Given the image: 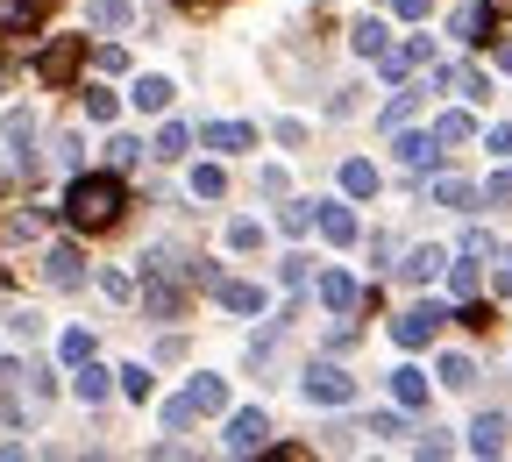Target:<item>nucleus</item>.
<instances>
[{"label": "nucleus", "mask_w": 512, "mask_h": 462, "mask_svg": "<svg viewBox=\"0 0 512 462\" xmlns=\"http://www.w3.org/2000/svg\"><path fill=\"white\" fill-rule=\"evenodd\" d=\"M427 57H434V43H427V36H406L399 50H384V57H377V72H384V86H399L413 64H427Z\"/></svg>", "instance_id": "423d86ee"}, {"label": "nucleus", "mask_w": 512, "mask_h": 462, "mask_svg": "<svg viewBox=\"0 0 512 462\" xmlns=\"http://www.w3.org/2000/svg\"><path fill=\"white\" fill-rule=\"evenodd\" d=\"M434 207L470 214V207H477V185H470V178H434Z\"/></svg>", "instance_id": "2eb2a0df"}, {"label": "nucleus", "mask_w": 512, "mask_h": 462, "mask_svg": "<svg viewBox=\"0 0 512 462\" xmlns=\"http://www.w3.org/2000/svg\"><path fill=\"white\" fill-rule=\"evenodd\" d=\"M72 391H79V399H86V406H100V399H107V391H114V377H107V370H93V363H79V377H72Z\"/></svg>", "instance_id": "b1692460"}, {"label": "nucleus", "mask_w": 512, "mask_h": 462, "mask_svg": "<svg viewBox=\"0 0 512 462\" xmlns=\"http://www.w3.org/2000/svg\"><path fill=\"white\" fill-rule=\"evenodd\" d=\"M434 150H441V136H413V128L392 143V157H399L406 171H427V164H434Z\"/></svg>", "instance_id": "9d476101"}, {"label": "nucleus", "mask_w": 512, "mask_h": 462, "mask_svg": "<svg viewBox=\"0 0 512 462\" xmlns=\"http://www.w3.org/2000/svg\"><path fill=\"white\" fill-rule=\"evenodd\" d=\"M256 242H264V228H256V221H228V249H256Z\"/></svg>", "instance_id": "4c0bfd02"}, {"label": "nucleus", "mask_w": 512, "mask_h": 462, "mask_svg": "<svg viewBox=\"0 0 512 462\" xmlns=\"http://www.w3.org/2000/svg\"><path fill=\"white\" fill-rule=\"evenodd\" d=\"M441 384H448V391H470V384H477V363H470V356H441Z\"/></svg>", "instance_id": "393cba45"}, {"label": "nucleus", "mask_w": 512, "mask_h": 462, "mask_svg": "<svg viewBox=\"0 0 512 462\" xmlns=\"http://www.w3.org/2000/svg\"><path fill=\"white\" fill-rule=\"evenodd\" d=\"M299 391H306L313 406H349V399H356V377H342V370H328V363H313Z\"/></svg>", "instance_id": "20e7f679"}, {"label": "nucleus", "mask_w": 512, "mask_h": 462, "mask_svg": "<svg viewBox=\"0 0 512 462\" xmlns=\"http://www.w3.org/2000/svg\"><path fill=\"white\" fill-rule=\"evenodd\" d=\"M249 143H256L249 121H214V128H207V150H221V157H235V150H249Z\"/></svg>", "instance_id": "9b49d317"}, {"label": "nucleus", "mask_w": 512, "mask_h": 462, "mask_svg": "<svg viewBox=\"0 0 512 462\" xmlns=\"http://www.w3.org/2000/svg\"><path fill=\"white\" fill-rule=\"evenodd\" d=\"M370 434H377V441H392V434H406V420H399V413H377V420H370Z\"/></svg>", "instance_id": "37998d69"}, {"label": "nucleus", "mask_w": 512, "mask_h": 462, "mask_svg": "<svg viewBox=\"0 0 512 462\" xmlns=\"http://www.w3.org/2000/svg\"><path fill=\"white\" fill-rule=\"evenodd\" d=\"M456 86H463V100H484V93H491V79H484V72H456Z\"/></svg>", "instance_id": "79ce46f5"}, {"label": "nucleus", "mask_w": 512, "mask_h": 462, "mask_svg": "<svg viewBox=\"0 0 512 462\" xmlns=\"http://www.w3.org/2000/svg\"><path fill=\"white\" fill-rule=\"evenodd\" d=\"M498 72H512V43H505V50H498Z\"/></svg>", "instance_id": "de8ad7c7"}, {"label": "nucleus", "mask_w": 512, "mask_h": 462, "mask_svg": "<svg viewBox=\"0 0 512 462\" xmlns=\"http://www.w3.org/2000/svg\"><path fill=\"white\" fill-rule=\"evenodd\" d=\"M43 278H50L57 292H79V285H86V256H79L72 242H57V249L43 256Z\"/></svg>", "instance_id": "39448f33"}, {"label": "nucleus", "mask_w": 512, "mask_h": 462, "mask_svg": "<svg viewBox=\"0 0 512 462\" xmlns=\"http://www.w3.org/2000/svg\"><path fill=\"white\" fill-rule=\"evenodd\" d=\"M306 278H313V256H285V263H278V285H292V292H299Z\"/></svg>", "instance_id": "2f4dec72"}, {"label": "nucleus", "mask_w": 512, "mask_h": 462, "mask_svg": "<svg viewBox=\"0 0 512 462\" xmlns=\"http://www.w3.org/2000/svg\"><path fill=\"white\" fill-rule=\"evenodd\" d=\"M505 434H512V427H505L498 413H484V420L470 427V455H505Z\"/></svg>", "instance_id": "4468645a"}, {"label": "nucleus", "mask_w": 512, "mask_h": 462, "mask_svg": "<svg viewBox=\"0 0 512 462\" xmlns=\"http://www.w3.org/2000/svg\"><path fill=\"white\" fill-rule=\"evenodd\" d=\"M114 377H121L128 399H150V370H143V363H128V370H114Z\"/></svg>", "instance_id": "72a5a7b5"}, {"label": "nucleus", "mask_w": 512, "mask_h": 462, "mask_svg": "<svg viewBox=\"0 0 512 462\" xmlns=\"http://www.w3.org/2000/svg\"><path fill=\"white\" fill-rule=\"evenodd\" d=\"M228 448H235V455L271 448V420H264V413H235V420H228Z\"/></svg>", "instance_id": "0eeeda50"}, {"label": "nucleus", "mask_w": 512, "mask_h": 462, "mask_svg": "<svg viewBox=\"0 0 512 462\" xmlns=\"http://www.w3.org/2000/svg\"><path fill=\"white\" fill-rule=\"evenodd\" d=\"M320 299H328V313H349L356 306V285L342 271H320Z\"/></svg>", "instance_id": "5701e85b"}, {"label": "nucleus", "mask_w": 512, "mask_h": 462, "mask_svg": "<svg viewBox=\"0 0 512 462\" xmlns=\"http://www.w3.org/2000/svg\"><path fill=\"white\" fill-rule=\"evenodd\" d=\"M171 100H178V86H171V79H157V72H143V79H136V107H143V114H164Z\"/></svg>", "instance_id": "ddd939ff"}, {"label": "nucleus", "mask_w": 512, "mask_h": 462, "mask_svg": "<svg viewBox=\"0 0 512 462\" xmlns=\"http://www.w3.org/2000/svg\"><path fill=\"white\" fill-rule=\"evenodd\" d=\"M313 221H320V214H313V207H299V200H292V207H285V214H278V228H285V235H306V228H313Z\"/></svg>", "instance_id": "f704fd0d"}, {"label": "nucleus", "mask_w": 512, "mask_h": 462, "mask_svg": "<svg viewBox=\"0 0 512 462\" xmlns=\"http://www.w3.org/2000/svg\"><path fill=\"white\" fill-rule=\"evenodd\" d=\"M57 349H64V363H72V370H79V363H93V335H86V327H72V335H64Z\"/></svg>", "instance_id": "7c9ffc66"}, {"label": "nucleus", "mask_w": 512, "mask_h": 462, "mask_svg": "<svg viewBox=\"0 0 512 462\" xmlns=\"http://www.w3.org/2000/svg\"><path fill=\"white\" fill-rule=\"evenodd\" d=\"M434 335H441V306H406V313L392 320V342H399V349H427Z\"/></svg>", "instance_id": "7ed1b4c3"}, {"label": "nucleus", "mask_w": 512, "mask_h": 462, "mask_svg": "<svg viewBox=\"0 0 512 462\" xmlns=\"http://www.w3.org/2000/svg\"><path fill=\"white\" fill-rule=\"evenodd\" d=\"M342 192H349V200H370V192H377V164L370 157H349L342 164Z\"/></svg>", "instance_id": "dca6fc26"}, {"label": "nucleus", "mask_w": 512, "mask_h": 462, "mask_svg": "<svg viewBox=\"0 0 512 462\" xmlns=\"http://www.w3.org/2000/svg\"><path fill=\"white\" fill-rule=\"evenodd\" d=\"M349 43H356L363 57H384V22H356V29H349Z\"/></svg>", "instance_id": "c85d7f7f"}, {"label": "nucleus", "mask_w": 512, "mask_h": 462, "mask_svg": "<svg viewBox=\"0 0 512 462\" xmlns=\"http://www.w3.org/2000/svg\"><path fill=\"white\" fill-rule=\"evenodd\" d=\"M484 200H491V207H512V171H498V178L484 185Z\"/></svg>", "instance_id": "a19ab883"}, {"label": "nucleus", "mask_w": 512, "mask_h": 462, "mask_svg": "<svg viewBox=\"0 0 512 462\" xmlns=\"http://www.w3.org/2000/svg\"><path fill=\"white\" fill-rule=\"evenodd\" d=\"M192 406H200V413H221V406H228V377L200 370V377H192Z\"/></svg>", "instance_id": "f3484780"}, {"label": "nucleus", "mask_w": 512, "mask_h": 462, "mask_svg": "<svg viewBox=\"0 0 512 462\" xmlns=\"http://www.w3.org/2000/svg\"><path fill=\"white\" fill-rule=\"evenodd\" d=\"M392 15H399V22H420V15H427V0H392Z\"/></svg>", "instance_id": "c03bdc74"}, {"label": "nucleus", "mask_w": 512, "mask_h": 462, "mask_svg": "<svg viewBox=\"0 0 512 462\" xmlns=\"http://www.w3.org/2000/svg\"><path fill=\"white\" fill-rule=\"evenodd\" d=\"M448 292H456V299H477V263H456V271H448Z\"/></svg>", "instance_id": "c9c22d12"}, {"label": "nucleus", "mask_w": 512, "mask_h": 462, "mask_svg": "<svg viewBox=\"0 0 512 462\" xmlns=\"http://www.w3.org/2000/svg\"><path fill=\"white\" fill-rule=\"evenodd\" d=\"M413 107H420V93H399L392 107H384V121H392V128H406V121H413Z\"/></svg>", "instance_id": "ea45409f"}, {"label": "nucleus", "mask_w": 512, "mask_h": 462, "mask_svg": "<svg viewBox=\"0 0 512 462\" xmlns=\"http://www.w3.org/2000/svg\"><path fill=\"white\" fill-rule=\"evenodd\" d=\"M448 29H456L463 43H491V0H463V8H456V22H448Z\"/></svg>", "instance_id": "6e6552de"}, {"label": "nucleus", "mask_w": 512, "mask_h": 462, "mask_svg": "<svg viewBox=\"0 0 512 462\" xmlns=\"http://www.w3.org/2000/svg\"><path fill=\"white\" fill-rule=\"evenodd\" d=\"M86 114H93V121H114V114H121V100H114V93H100V86H93V93H86Z\"/></svg>", "instance_id": "58836bf2"}, {"label": "nucleus", "mask_w": 512, "mask_h": 462, "mask_svg": "<svg viewBox=\"0 0 512 462\" xmlns=\"http://www.w3.org/2000/svg\"><path fill=\"white\" fill-rule=\"evenodd\" d=\"M484 143H491L498 157H512V128H491V136H484Z\"/></svg>", "instance_id": "a18cd8bd"}, {"label": "nucleus", "mask_w": 512, "mask_h": 462, "mask_svg": "<svg viewBox=\"0 0 512 462\" xmlns=\"http://www.w3.org/2000/svg\"><path fill=\"white\" fill-rule=\"evenodd\" d=\"M214 299H221L228 313H264V292L242 285V278H221V285H214Z\"/></svg>", "instance_id": "f8f14e48"}, {"label": "nucleus", "mask_w": 512, "mask_h": 462, "mask_svg": "<svg viewBox=\"0 0 512 462\" xmlns=\"http://www.w3.org/2000/svg\"><path fill=\"white\" fill-rule=\"evenodd\" d=\"M107 157H114V171H128V164L143 157V143H136V136H114V143H107Z\"/></svg>", "instance_id": "e433bc0d"}, {"label": "nucleus", "mask_w": 512, "mask_h": 462, "mask_svg": "<svg viewBox=\"0 0 512 462\" xmlns=\"http://www.w3.org/2000/svg\"><path fill=\"white\" fill-rule=\"evenodd\" d=\"M143 306H150V313H157V320H178V313H185V292H178V285H171V278H164V285H157V278H150V299H143Z\"/></svg>", "instance_id": "412c9836"}, {"label": "nucleus", "mask_w": 512, "mask_h": 462, "mask_svg": "<svg viewBox=\"0 0 512 462\" xmlns=\"http://www.w3.org/2000/svg\"><path fill=\"white\" fill-rule=\"evenodd\" d=\"M498 299H512V256H505V271H498Z\"/></svg>", "instance_id": "49530a36"}, {"label": "nucleus", "mask_w": 512, "mask_h": 462, "mask_svg": "<svg viewBox=\"0 0 512 462\" xmlns=\"http://www.w3.org/2000/svg\"><path fill=\"white\" fill-rule=\"evenodd\" d=\"M79 64H86V36H50L43 57H36V79H43V86H72Z\"/></svg>", "instance_id": "f03ea898"}, {"label": "nucleus", "mask_w": 512, "mask_h": 462, "mask_svg": "<svg viewBox=\"0 0 512 462\" xmlns=\"http://www.w3.org/2000/svg\"><path fill=\"white\" fill-rule=\"evenodd\" d=\"M157 420H164V434H178V427H192V420H200V406H192V391H185V399H171V406H164Z\"/></svg>", "instance_id": "cd10ccee"}, {"label": "nucleus", "mask_w": 512, "mask_h": 462, "mask_svg": "<svg viewBox=\"0 0 512 462\" xmlns=\"http://www.w3.org/2000/svg\"><path fill=\"white\" fill-rule=\"evenodd\" d=\"M434 136H441V143H470V136H477V121H470L463 107H448V114H441V128H434Z\"/></svg>", "instance_id": "a878e982"}, {"label": "nucleus", "mask_w": 512, "mask_h": 462, "mask_svg": "<svg viewBox=\"0 0 512 462\" xmlns=\"http://www.w3.org/2000/svg\"><path fill=\"white\" fill-rule=\"evenodd\" d=\"M50 0H0V29H36Z\"/></svg>", "instance_id": "6ab92c4d"}, {"label": "nucleus", "mask_w": 512, "mask_h": 462, "mask_svg": "<svg viewBox=\"0 0 512 462\" xmlns=\"http://www.w3.org/2000/svg\"><path fill=\"white\" fill-rule=\"evenodd\" d=\"M392 399H399L406 413H420V406H427V370L399 363V370H392Z\"/></svg>", "instance_id": "1a4fd4ad"}, {"label": "nucleus", "mask_w": 512, "mask_h": 462, "mask_svg": "<svg viewBox=\"0 0 512 462\" xmlns=\"http://www.w3.org/2000/svg\"><path fill=\"white\" fill-rule=\"evenodd\" d=\"M0 86H8V79H0Z\"/></svg>", "instance_id": "09e8293b"}, {"label": "nucleus", "mask_w": 512, "mask_h": 462, "mask_svg": "<svg viewBox=\"0 0 512 462\" xmlns=\"http://www.w3.org/2000/svg\"><path fill=\"white\" fill-rule=\"evenodd\" d=\"M441 263H448V256H441V249H413V256H406V263H399V278H406V285H427V278H434V271H441Z\"/></svg>", "instance_id": "4be33fe9"}, {"label": "nucleus", "mask_w": 512, "mask_h": 462, "mask_svg": "<svg viewBox=\"0 0 512 462\" xmlns=\"http://www.w3.org/2000/svg\"><path fill=\"white\" fill-rule=\"evenodd\" d=\"M192 192H200V200H221V192H228L221 164H200V171H192Z\"/></svg>", "instance_id": "c756f323"}, {"label": "nucleus", "mask_w": 512, "mask_h": 462, "mask_svg": "<svg viewBox=\"0 0 512 462\" xmlns=\"http://www.w3.org/2000/svg\"><path fill=\"white\" fill-rule=\"evenodd\" d=\"M86 22H93V29H128V22H136V8H128V0H86Z\"/></svg>", "instance_id": "a211bd4d"}, {"label": "nucleus", "mask_w": 512, "mask_h": 462, "mask_svg": "<svg viewBox=\"0 0 512 462\" xmlns=\"http://www.w3.org/2000/svg\"><path fill=\"white\" fill-rule=\"evenodd\" d=\"M185 143H192V136H185L178 121H164V128H157V157H185Z\"/></svg>", "instance_id": "473e14b6"}, {"label": "nucleus", "mask_w": 512, "mask_h": 462, "mask_svg": "<svg viewBox=\"0 0 512 462\" xmlns=\"http://www.w3.org/2000/svg\"><path fill=\"white\" fill-rule=\"evenodd\" d=\"M320 235H328L335 249H349V242H356V214H349V207H320Z\"/></svg>", "instance_id": "aec40b11"}, {"label": "nucleus", "mask_w": 512, "mask_h": 462, "mask_svg": "<svg viewBox=\"0 0 512 462\" xmlns=\"http://www.w3.org/2000/svg\"><path fill=\"white\" fill-rule=\"evenodd\" d=\"M8 143H15V150H22V164H29V143H36V114H22V107L8 114Z\"/></svg>", "instance_id": "bb28decb"}, {"label": "nucleus", "mask_w": 512, "mask_h": 462, "mask_svg": "<svg viewBox=\"0 0 512 462\" xmlns=\"http://www.w3.org/2000/svg\"><path fill=\"white\" fill-rule=\"evenodd\" d=\"M121 207H128V185H121L114 171H86V178H72V192H64V221H72L79 235L114 228Z\"/></svg>", "instance_id": "f257e3e1"}]
</instances>
